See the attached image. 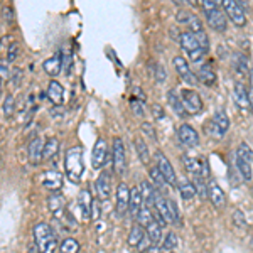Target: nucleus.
<instances>
[{"label":"nucleus","instance_id":"f3484780","mask_svg":"<svg viewBox=\"0 0 253 253\" xmlns=\"http://www.w3.org/2000/svg\"><path fill=\"white\" fill-rule=\"evenodd\" d=\"M206 20H208V24H210V27H213L214 31H218V32L226 31V15L219 9L206 12Z\"/></svg>","mask_w":253,"mask_h":253},{"label":"nucleus","instance_id":"7c9ffc66","mask_svg":"<svg viewBox=\"0 0 253 253\" xmlns=\"http://www.w3.org/2000/svg\"><path fill=\"white\" fill-rule=\"evenodd\" d=\"M145 231H144V226H140V224H135V226H132V230H130L128 233V240H126V243H128V247H135L140 243V240L144 238Z\"/></svg>","mask_w":253,"mask_h":253},{"label":"nucleus","instance_id":"58836bf2","mask_svg":"<svg viewBox=\"0 0 253 253\" xmlns=\"http://www.w3.org/2000/svg\"><path fill=\"white\" fill-rule=\"evenodd\" d=\"M14 68L10 66V63L7 59H0V80H10Z\"/></svg>","mask_w":253,"mask_h":253},{"label":"nucleus","instance_id":"4be33fe9","mask_svg":"<svg viewBox=\"0 0 253 253\" xmlns=\"http://www.w3.org/2000/svg\"><path fill=\"white\" fill-rule=\"evenodd\" d=\"M233 100L242 110H250V100H248V93L243 88L242 83H236L233 88Z\"/></svg>","mask_w":253,"mask_h":253},{"label":"nucleus","instance_id":"13d9d810","mask_svg":"<svg viewBox=\"0 0 253 253\" xmlns=\"http://www.w3.org/2000/svg\"><path fill=\"white\" fill-rule=\"evenodd\" d=\"M205 52H206L205 49H196L194 52H191V54H189V58L193 59V61H199V59L203 58V54H205Z\"/></svg>","mask_w":253,"mask_h":253},{"label":"nucleus","instance_id":"4c0bfd02","mask_svg":"<svg viewBox=\"0 0 253 253\" xmlns=\"http://www.w3.org/2000/svg\"><path fill=\"white\" fill-rule=\"evenodd\" d=\"M236 156L245 159V161L250 162V164L253 162V150L250 149V145L245 144V142H242V144L238 145V150H236Z\"/></svg>","mask_w":253,"mask_h":253},{"label":"nucleus","instance_id":"a211bd4d","mask_svg":"<svg viewBox=\"0 0 253 253\" xmlns=\"http://www.w3.org/2000/svg\"><path fill=\"white\" fill-rule=\"evenodd\" d=\"M42 150H44V140L42 137H34L29 144V149H27V154H29V161L32 164H39L42 161Z\"/></svg>","mask_w":253,"mask_h":253},{"label":"nucleus","instance_id":"603ef678","mask_svg":"<svg viewBox=\"0 0 253 253\" xmlns=\"http://www.w3.org/2000/svg\"><path fill=\"white\" fill-rule=\"evenodd\" d=\"M20 81H22V71H20V68H14L12 76H10V83H14L15 86H19Z\"/></svg>","mask_w":253,"mask_h":253},{"label":"nucleus","instance_id":"cd10ccee","mask_svg":"<svg viewBox=\"0 0 253 253\" xmlns=\"http://www.w3.org/2000/svg\"><path fill=\"white\" fill-rule=\"evenodd\" d=\"M162 226H164V224L159 221V219L152 221L149 226H147V236L150 238L152 245H157L162 240Z\"/></svg>","mask_w":253,"mask_h":253},{"label":"nucleus","instance_id":"bb28decb","mask_svg":"<svg viewBox=\"0 0 253 253\" xmlns=\"http://www.w3.org/2000/svg\"><path fill=\"white\" fill-rule=\"evenodd\" d=\"M138 187H140L142 199H144V206H147V208L154 206V198H156L157 191L154 189V187L150 186V182H147V181H142Z\"/></svg>","mask_w":253,"mask_h":253},{"label":"nucleus","instance_id":"6ab92c4d","mask_svg":"<svg viewBox=\"0 0 253 253\" xmlns=\"http://www.w3.org/2000/svg\"><path fill=\"white\" fill-rule=\"evenodd\" d=\"M142 208H144V199H142L140 187H132V191H130V205H128V211L132 214V218H137Z\"/></svg>","mask_w":253,"mask_h":253},{"label":"nucleus","instance_id":"5701e85b","mask_svg":"<svg viewBox=\"0 0 253 253\" xmlns=\"http://www.w3.org/2000/svg\"><path fill=\"white\" fill-rule=\"evenodd\" d=\"M199 80L206 84V86H213L216 83V73H214V68L211 63H205L201 68H199V73H198Z\"/></svg>","mask_w":253,"mask_h":253},{"label":"nucleus","instance_id":"1a4fd4ad","mask_svg":"<svg viewBox=\"0 0 253 253\" xmlns=\"http://www.w3.org/2000/svg\"><path fill=\"white\" fill-rule=\"evenodd\" d=\"M128 205H130V189L125 182H122V184H118L115 194V210L118 218H122L128 211Z\"/></svg>","mask_w":253,"mask_h":253},{"label":"nucleus","instance_id":"052dcab7","mask_svg":"<svg viewBox=\"0 0 253 253\" xmlns=\"http://www.w3.org/2000/svg\"><path fill=\"white\" fill-rule=\"evenodd\" d=\"M152 113H154V117H156V118H162V117H164V110L159 107V105H154V107H152Z\"/></svg>","mask_w":253,"mask_h":253},{"label":"nucleus","instance_id":"20e7f679","mask_svg":"<svg viewBox=\"0 0 253 253\" xmlns=\"http://www.w3.org/2000/svg\"><path fill=\"white\" fill-rule=\"evenodd\" d=\"M107 157H108V144L103 137H98L93 147V154H91V164L93 169H101L107 164Z\"/></svg>","mask_w":253,"mask_h":253},{"label":"nucleus","instance_id":"0eeeda50","mask_svg":"<svg viewBox=\"0 0 253 253\" xmlns=\"http://www.w3.org/2000/svg\"><path fill=\"white\" fill-rule=\"evenodd\" d=\"M47 208H49V211L54 214V218L59 219V221L64 223L66 219H69V216L66 214V199H64V196L52 194L51 198L47 199Z\"/></svg>","mask_w":253,"mask_h":253},{"label":"nucleus","instance_id":"f8f14e48","mask_svg":"<svg viewBox=\"0 0 253 253\" xmlns=\"http://www.w3.org/2000/svg\"><path fill=\"white\" fill-rule=\"evenodd\" d=\"M154 208L157 210V219L162 224L174 223L172 214H170V211H169V206H167V199L164 198V196L156 193V198H154Z\"/></svg>","mask_w":253,"mask_h":253},{"label":"nucleus","instance_id":"473e14b6","mask_svg":"<svg viewBox=\"0 0 253 253\" xmlns=\"http://www.w3.org/2000/svg\"><path fill=\"white\" fill-rule=\"evenodd\" d=\"M213 120H214V124L218 125V128L221 130L223 133L230 128V117H228L226 112H223V110H216Z\"/></svg>","mask_w":253,"mask_h":253},{"label":"nucleus","instance_id":"c9c22d12","mask_svg":"<svg viewBox=\"0 0 253 253\" xmlns=\"http://www.w3.org/2000/svg\"><path fill=\"white\" fill-rule=\"evenodd\" d=\"M61 253H78L80 252V243L75 238H64L59 245Z\"/></svg>","mask_w":253,"mask_h":253},{"label":"nucleus","instance_id":"a19ab883","mask_svg":"<svg viewBox=\"0 0 253 253\" xmlns=\"http://www.w3.org/2000/svg\"><path fill=\"white\" fill-rule=\"evenodd\" d=\"M177 243H179V240H177V235L175 233H167V236H166V240H164V245L162 247L166 248L167 252H170V250H174L175 247H177Z\"/></svg>","mask_w":253,"mask_h":253},{"label":"nucleus","instance_id":"c03bdc74","mask_svg":"<svg viewBox=\"0 0 253 253\" xmlns=\"http://www.w3.org/2000/svg\"><path fill=\"white\" fill-rule=\"evenodd\" d=\"M194 36H196V41H198L199 47L205 49V51H208V47H210V39H208L206 32L201 31V32H198V34H194Z\"/></svg>","mask_w":253,"mask_h":253},{"label":"nucleus","instance_id":"0e129e2a","mask_svg":"<svg viewBox=\"0 0 253 253\" xmlns=\"http://www.w3.org/2000/svg\"><path fill=\"white\" fill-rule=\"evenodd\" d=\"M252 84H253V71H252Z\"/></svg>","mask_w":253,"mask_h":253},{"label":"nucleus","instance_id":"7ed1b4c3","mask_svg":"<svg viewBox=\"0 0 253 253\" xmlns=\"http://www.w3.org/2000/svg\"><path fill=\"white\" fill-rule=\"evenodd\" d=\"M223 9L236 27H243L247 24V15H245V10L240 5V2H236V0H223Z\"/></svg>","mask_w":253,"mask_h":253},{"label":"nucleus","instance_id":"c85d7f7f","mask_svg":"<svg viewBox=\"0 0 253 253\" xmlns=\"http://www.w3.org/2000/svg\"><path fill=\"white\" fill-rule=\"evenodd\" d=\"M167 101H169V105L172 107V110H174L175 113H177L179 117H182L186 113L184 103H182L181 96H177V93H175L174 89H170V91L167 93Z\"/></svg>","mask_w":253,"mask_h":253},{"label":"nucleus","instance_id":"8fccbe9b","mask_svg":"<svg viewBox=\"0 0 253 253\" xmlns=\"http://www.w3.org/2000/svg\"><path fill=\"white\" fill-rule=\"evenodd\" d=\"M154 76H156L157 83H164L166 81V69L162 64H156V69H154Z\"/></svg>","mask_w":253,"mask_h":253},{"label":"nucleus","instance_id":"2f4dec72","mask_svg":"<svg viewBox=\"0 0 253 253\" xmlns=\"http://www.w3.org/2000/svg\"><path fill=\"white\" fill-rule=\"evenodd\" d=\"M135 150H137V156L138 159H140V162L142 164H149V161H150V156H149V147H147V144L144 140H142L140 137H137L135 138Z\"/></svg>","mask_w":253,"mask_h":253},{"label":"nucleus","instance_id":"3c124183","mask_svg":"<svg viewBox=\"0 0 253 253\" xmlns=\"http://www.w3.org/2000/svg\"><path fill=\"white\" fill-rule=\"evenodd\" d=\"M193 17H194V15L191 14V12H187V10H179L177 12V20L181 24H186V26L191 22V19H193Z\"/></svg>","mask_w":253,"mask_h":253},{"label":"nucleus","instance_id":"4468645a","mask_svg":"<svg viewBox=\"0 0 253 253\" xmlns=\"http://www.w3.org/2000/svg\"><path fill=\"white\" fill-rule=\"evenodd\" d=\"M174 68H175V71H177V75L181 76L182 80L186 81V83H189V84H196V76L191 73V69H189V64H187V61L182 58V56H175L174 58Z\"/></svg>","mask_w":253,"mask_h":253},{"label":"nucleus","instance_id":"6e6d98bb","mask_svg":"<svg viewBox=\"0 0 253 253\" xmlns=\"http://www.w3.org/2000/svg\"><path fill=\"white\" fill-rule=\"evenodd\" d=\"M2 14H3V20H5L7 24H10V22H14V10L10 9V7H3L2 9Z\"/></svg>","mask_w":253,"mask_h":253},{"label":"nucleus","instance_id":"412c9836","mask_svg":"<svg viewBox=\"0 0 253 253\" xmlns=\"http://www.w3.org/2000/svg\"><path fill=\"white\" fill-rule=\"evenodd\" d=\"M42 68H44V71H46L49 76H52V78H54V76H58L61 73V69H63V56H61V54L51 56L49 59L44 61Z\"/></svg>","mask_w":253,"mask_h":253},{"label":"nucleus","instance_id":"9d476101","mask_svg":"<svg viewBox=\"0 0 253 253\" xmlns=\"http://www.w3.org/2000/svg\"><path fill=\"white\" fill-rule=\"evenodd\" d=\"M41 182L51 193H58L63 187V174L58 172V170H46V172L41 174Z\"/></svg>","mask_w":253,"mask_h":253},{"label":"nucleus","instance_id":"338daca9","mask_svg":"<svg viewBox=\"0 0 253 253\" xmlns=\"http://www.w3.org/2000/svg\"><path fill=\"white\" fill-rule=\"evenodd\" d=\"M167 253H172V252H167Z\"/></svg>","mask_w":253,"mask_h":253},{"label":"nucleus","instance_id":"49530a36","mask_svg":"<svg viewBox=\"0 0 253 253\" xmlns=\"http://www.w3.org/2000/svg\"><path fill=\"white\" fill-rule=\"evenodd\" d=\"M150 248H152V242H150V238L147 236V233L144 235V238L140 240V243L137 245V250L140 252V253H145V252H149Z\"/></svg>","mask_w":253,"mask_h":253},{"label":"nucleus","instance_id":"f257e3e1","mask_svg":"<svg viewBox=\"0 0 253 253\" xmlns=\"http://www.w3.org/2000/svg\"><path fill=\"white\" fill-rule=\"evenodd\" d=\"M32 236H34V247L39 253H54L56 248H58L56 233L47 223L36 224Z\"/></svg>","mask_w":253,"mask_h":253},{"label":"nucleus","instance_id":"e433bc0d","mask_svg":"<svg viewBox=\"0 0 253 253\" xmlns=\"http://www.w3.org/2000/svg\"><path fill=\"white\" fill-rule=\"evenodd\" d=\"M137 221H138V224L140 226H149L150 223L152 221H156V218H154V214H152V211H150V208H147V206H144L140 210V213H138V216H137Z\"/></svg>","mask_w":253,"mask_h":253},{"label":"nucleus","instance_id":"f03ea898","mask_svg":"<svg viewBox=\"0 0 253 253\" xmlns=\"http://www.w3.org/2000/svg\"><path fill=\"white\" fill-rule=\"evenodd\" d=\"M64 170L66 175L69 177V181L73 182H80L81 175H83L84 164H83V149L81 147H71L66 152L64 157Z\"/></svg>","mask_w":253,"mask_h":253},{"label":"nucleus","instance_id":"f704fd0d","mask_svg":"<svg viewBox=\"0 0 253 253\" xmlns=\"http://www.w3.org/2000/svg\"><path fill=\"white\" fill-rule=\"evenodd\" d=\"M2 113L5 118H12L15 113V96L14 95H7L5 100L2 103Z\"/></svg>","mask_w":253,"mask_h":253},{"label":"nucleus","instance_id":"393cba45","mask_svg":"<svg viewBox=\"0 0 253 253\" xmlns=\"http://www.w3.org/2000/svg\"><path fill=\"white\" fill-rule=\"evenodd\" d=\"M179 42H181L182 49L189 52V54H191V52H194L196 49H201V47H199V44H198V41H196V36L191 31L182 32L181 38H179Z\"/></svg>","mask_w":253,"mask_h":253},{"label":"nucleus","instance_id":"2eb2a0df","mask_svg":"<svg viewBox=\"0 0 253 253\" xmlns=\"http://www.w3.org/2000/svg\"><path fill=\"white\" fill-rule=\"evenodd\" d=\"M78 206L83 214V219H89L93 214V206H95V199L88 189H83L78 196Z\"/></svg>","mask_w":253,"mask_h":253},{"label":"nucleus","instance_id":"9b49d317","mask_svg":"<svg viewBox=\"0 0 253 253\" xmlns=\"http://www.w3.org/2000/svg\"><path fill=\"white\" fill-rule=\"evenodd\" d=\"M95 189H96V196L101 201H107L112 194V179H110V174L105 170V172L100 174V177L96 179L95 182Z\"/></svg>","mask_w":253,"mask_h":253},{"label":"nucleus","instance_id":"b1692460","mask_svg":"<svg viewBox=\"0 0 253 253\" xmlns=\"http://www.w3.org/2000/svg\"><path fill=\"white\" fill-rule=\"evenodd\" d=\"M184 162V169L187 170L189 174H194V175H203V170H205V162L201 159H196V157H184L182 159Z\"/></svg>","mask_w":253,"mask_h":253},{"label":"nucleus","instance_id":"72a5a7b5","mask_svg":"<svg viewBox=\"0 0 253 253\" xmlns=\"http://www.w3.org/2000/svg\"><path fill=\"white\" fill-rule=\"evenodd\" d=\"M236 169H238L240 175H242L245 181H252V166H250V162H247L245 159L236 156Z\"/></svg>","mask_w":253,"mask_h":253},{"label":"nucleus","instance_id":"09e8293b","mask_svg":"<svg viewBox=\"0 0 253 253\" xmlns=\"http://www.w3.org/2000/svg\"><path fill=\"white\" fill-rule=\"evenodd\" d=\"M233 223L236 224V228H247V221H245V214L242 211L236 210L233 213Z\"/></svg>","mask_w":253,"mask_h":253},{"label":"nucleus","instance_id":"dca6fc26","mask_svg":"<svg viewBox=\"0 0 253 253\" xmlns=\"http://www.w3.org/2000/svg\"><path fill=\"white\" fill-rule=\"evenodd\" d=\"M179 140H181L186 147H196L199 144V135L193 126L184 124V125H181V128H179Z\"/></svg>","mask_w":253,"mask_h":253},{"label":"nucleus","instance_id":"680f3d73","mask_svg":"<svg viewBox=\"0 0 253 253\" xmlns=\"http://www.w3.org/2000/svg\"><path fill=\"white\" fill-rule=\"evenodd\" d=\"M248 100H250V108H253V88L248 91Z\"/></svg>","mask_w":253,"mask_h":253},{"label":"nucleus","instance_id":"69168bd1","mask_svg":"<svg viewBox=\"0 0 253 253\" xmlns=\"http://www.w3.org/2000/svg\"><path fill=\"white\" fill-rule=\"evenodd\" d=\"M252 245H253V238H252Z\"/></svg>","mask_w":253,"mask_h":253},{"label":"nucleus","instance_id":"5fc2aeb1","mask_svg":"<svg viewBox=\"0 0 253 253\" xmlns=\"http://www.w3.org/2000/svg\"><path fill=\"white\" fill-rule=\"evenodd\" d=\"M167 206H169V211H170V214H172L174 223H177L179 221V213H177V206H175V203L170 201V199H167Z\"/></svg>","mask_w":253,"mask_h":253},{"label":"nucleus","instance_id":"ddd939ff","mask_svg":"<svg viewBox=\"0 0 253 253\" xmlns=\"http://www.w3.org/2000/svg\"><path fill=\"white\" fill-rule=\"evenodd\" d=\"M46 96L47 100L51 101L52 105H56V107H61L64 101V88L63 84L59 83V81L56 80H51L47 84V91H46Z\"/></svg>","mask_w":253,"mask_h":253},{"label":"nucleus","instance_id":"864d4df0","mask_svg":"<svg viewBox=\"0 0 253 253\" xmlns=\"http://www.w3.org/2000/svg\"><path fill=\"white\" fill-rule=\"evenodd\" d=\"M235 68L238 73H245L247 71V61H245L242 56H236L235 58Z\"/></svg>","mask_w":253,"mask_h":253},{"label":"nucleus","instance_id":"4d7b16f0","mask_svg":"<svg viewBox=\"0 0 253 253\" xmlns=\"http://www.w3.org/2000/svg\"><path fill=\"white\" fill-rule=\"evenodd\" d=\"M203 9H205V12L216 10L218 9V2H214V0H205V2H203Z\"/></svg>","mask_w":253,"mask_h":253},{"label":"nucleus","instance_id":"bf43d9fd","mask_svg":"<svg viewBox=\"0 0 253 253\" xmlns=\"http://www.w3.org/2000/svg\"><path fill=\"white\" fill-rule=\"evenodd\" d=\"M142 130L149 133L150 138H156V132H154V128H152V125H150V124H147V122H145V124H142Z\"/></svg>","mask_w":253,"mask_h":253},{"label":"nucleus","instance_id":"ea45409f","mask_svg":"<svg viewBox=\"0 0 253 253\" xmlns=\"http://www.w3.org/2000/svg\"><path fill=\"white\" fill-rule=\"evenodd\" d=\"M205 130H206V133H208V135H211V137H214V138H221V137H223V132L218 128V125L214 124V120L206 122Z\"/></svg>","mask_w":253,"mask_h":253},{"label":"nucleus","instance_id":"37998d69","mask_svg":"<svg viewBox=\"0 0 253 253\" xmlns=\"http://www.w3.org/2000/svg\"><path fill=\"white\" fill-rule=\"evenodd\" d=\"M150 177H152V181H154V184H156L157 189H159V187H164L166 181H164V177H162V174L159 172L157 167H154V169H150Z\"/></svg>","mask_w":253,"mask_h":253},{"label":"nucleus","instance_id":"c756f323","mask_svg":"<svg viewBox=\"0 0 253 253\" xmlns=\"http://www.w3.org/2000/svg\"><path fill=\"white\" fill-rule=\"evenodd\" d=\"M177 187H179V193H181V198L182 199H193L196 196V187L193 182H189L187 179H181L177 182Z\"/></svg>","mask_w":253,"mask_h":253},{"label":"nucleus","instance_id":"aec40b11","mask_svg":"<svg viewBox=\"0 0 253 253\" xmlns=\"http://www.w3.org/2000/svg\"><path fill=\"white\" fill-rule=\"evenodd\" d=\"M208 194H210L211 201L216 208H221L224 203H226V196H224L223 189L219 187V184L216 181H210L208 182Z\"/></svg>","mask_w":253,"mask_h":253},{"label":"nucleus","instance_id":"39448f33","mask_svg":"<svg viewBox=\"0 0 253 253\" xmlns=\"http://www.w3.org/2000/svg\"><path fill=\"white\" fill-rule=\"evenodd\" d=\"M113 169H115L117 174H124L125 167H126V159H125V147H124V140L120 137L113 138Z\"/></svg>","mask_w":253,"mask_h":253},{"label":"nucleus","instance_id":"423d86ee","mask_svg":"<svg viewBox=\"0 0 253 253\" xmlns=\"http://www.w3.org/2000/svg\"><path fill=\"white\" fill-rule=\"evenodd\" d=\"M181 100L184 103V108L187 113H199L203 110V101L198 91L194 89H182L181 91Z\"/></svg>","mask_w":253,"mask_h":253},{"label":"nucleus","instance_id":"6e6552de","mask_svg":"<svg viewBox=\"0 0 253 253\" xmlns=\"http://www.w3.org/2000/svg\"><path fill=\"white\" fill-rule=\"evenodd\" d=\"M156 161H157V169H159V172L162 174L164 181L167 182V184H175V181H177V179H175L174 167L169 162V159L164 156V152L157 150V152H156Z\"/></svg>","mask_w":253,"mask_h":253},{"label":"nucleus","instance_id":"79ce46f5","mask_svg":"<svg viewBox=\"0 0 253 253\" xmlns=\"http://www.w3.org/2000/svg\"><path fill=\"white\" fill-rule=\"evenodd\" d=\"M130 107H132L133 110V113H135L137 117H144L145 115V105H144V101H140V100H130Z\"/></svg>","mask_w":253,"mask_h":253},{"label":"nucleus","instance_id":"de8ad7c7","mask_svg":"<svg viewBox=\"0 0 253 253\" xmlns=\"http://www.w3.org/2000/svg\"><path fill=\"white\" fill-rule=\"evenodd\" d=\"M187 26H189V29H191L193 34H198V32L203 31V22L199 20V17H196V15H194L193 19H191V22L187 24Z\"/></svg>","mask_w":253,"mask_h":253},{"label":"nucleus","instance_id":"e2e57ef3","mask_svg":"<svg viewBox=\"0 0 253 253\" xmlns=\"http://www.w3.org/2000/svg\"><path fill=\"white\" fill-rule=\"evenodd\" d=\"M0 93H2V80H0Z\"/></svg>","mask_w":253,"mask_h":253},{"label":"nucleus","instance_id":"a18cd8bd","mask_svg":"<svg viewBox=\"0 0 253 253\" xmlns=\"http://www.w3.org/2000/svg\"><path fill=\"white\" fill-rule=\"evenodd\" d=\"M19 56V44L17 42H10L9 46V51H7V61L12 63V61H15Z\"/></svg>","mask_w":253,"mask_h":253},{"label":"nucleus","instance_id":"a878e982","mask_svg":"<svg viewBox=\"0 0 253 253\" xmlns=\"http://www.w3.org/2000/svg\"><path fill=\"white\" fill-rule=\"evenodd\" d=\"M59 150V140L56 137H51L44 142V150H42V161H51L52 157L58 154Z\"/></svg>","mask_w":253,"mask_h":253}]
</instances>
